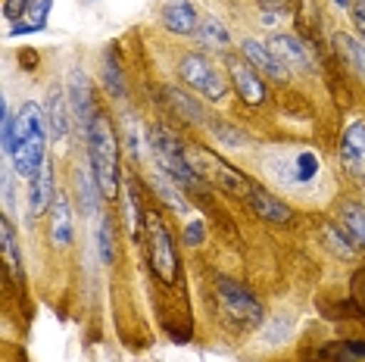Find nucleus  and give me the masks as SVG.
I'll return each mask as SVG.
<instances>
[{
    "mask_svg": "<svg viewBox=\"0 0 365 362\" xmlns=\"http://www.w3.org/2000/svg\"><path fill=\"white\" fill-rule=\"evenodd\" d=\"M44 147H47V119L38 103H26L16 116V135L10 144L13 166L22 178H35L44 166Z\"/></svg>",
    "mask_w": 365,
    "mask_h": 362,
    "instance_id": "1",
    "label": "nucleus"
},
{
    "mask_svg": "<svg viewBox=\"0 0 365 362\" xmlns=\"http://www.w3.org/2000/svg\"><path fill=\"white\" fill-rule=\"evenodd\" d=\"M88 153H91V172L103 197L119 194V156H115V135L106 119V113H97L94 122L88 125Z\"/></svg>",
    "mask_w": 365,
    "mask_h": 362,
    "instance_id": "2",
    "label": "nucleus"
},
{
    "mask_svg": "<svg viewBox=\"0 0 365 362\" xmlns=\"http://www.w3.org/2000/svg\"><path fill=\"white\" fill-rule=\"evenodd\" d=\"M147 144H150V153L156 160V166L163 169L165 178H172L178 187H185V191H203V181L194 175V169L187 166V156H185V147L175 135H172L169 128L163 125H153L147 131Z\"/></svg>",
    "mask_w": 365,
    "mask_h": 362,
    "instance_id": "3",
    "label": "nucleus"
},
{
    "mask_svg": "<svg viewBox=\"0 0 365 362\" xmlns=\"http://www.w3.org/2000/svg\"><path fill=\"white\" fill-rule=\"evenodd\" d=\"M185 156H187V166L194 169V175L200 178L203 185L222 187V191L237 194V197H247V194H250L253 178H247L244 172H237L235 166H228L222 156L210 153L206 147H185Z\"/></svg>",
    "mask_w": 365,
    "mask_h": 362,
    "instance_id": "4",
    "label": "nucleus"
},
{
    "mask_svg": "<svg viewBox=\"0 0 365 362\" xmlns=\"http://www.w3.org/2000/svg\"><path fill=\"white\" fill-rule=\"evenodd\" d=\"M215 297H219V312L235 331H253L262 322V306L247 287H240L231 278H219L215 284Z\"/></svg>",
    "mask_w": 365,
    "mask_h": 362,
    "instance_id": "5",
    "label": "nucleus"
},
{
    "mask_svg": "<svg viewBox=\"0 0 365 362\" xmlns=\"http://www.w3.org/2000/svg\"><path fill=\"white\" fill-rule=\"evenodd\" d=\"M144 228H147V257H150V269L156 278L165 284L178 281V257L175 244H172L169 228L163 225V219L156 212H144Z\"/></svg>",
    "mask_w": 365,
    "mask_h": 362,
    "instance_id": "6",
    "label": "nucleus"
},
{
    "mask_svg": "<svg viewBox=\"0 0 365 362\" xmlns=\"http://www.w3.org/2000/svg\"><path fill=\"white\" fill-rule=\"evenodd\" d=\"M178 72H181V81H185L187 88L200 90L206 100H222V97L228 94V81L222 78L219 72H215V66L206 60V56H200V53L181 56Z\"/></svg>",
    "mask_w": 365,
    "mask_h": 362,
    "instance_id": "7",
    "label": "nucleus"
},
{
    "mask_svg": "<svg viewBox=\"0 0 365 362\" xmlns=\"http://www.w3.org/2000/svg\"><path fill=\"white\" fill-rule=\"evenodd\" d=\"M340 166L353 178L365 181V122L356 119L340 135Z\"/></svg>",
    "mask_w": 365,
    "mask_h": 362,
    "instance_id": "8",
    "label": "nucleus"
},
{
    "mask_svg": "<svg viewBox=\"0 0 365 362\" xmlns=\"http://www.w3.org/2000/svg\"><path fill=\"white\" fill-rule=\"evenodd\" d=\"M228 72H231V81H235L240 100H244L247 106H259L262 97H265V85L259 81V72H256L250 63H244V60H231Z\"/></svg>",
    "mask_w": 365,
    "mask_h": 362,
    "instance_id": "9",
    "label": "nucleus"
},
{
    "mask_svg": "<svg viewBox=\"0 0 365 362\" xmlns=\"http://www.w3.org/2000/svg\"><path fill=\"white\" fill-rule=\"evenodd\" d=\"M69 106H72V116L78 119L81 128H88L97 116L94 94H91V81H88L85 72H78V69L69 76Z\"/></svg>",
    "mask_w": 365,
    "mask_h": 362,
    "instance_id": "10",
    "label": "nucleus"
},
{
    "mask_svg": "<svg viewBox=\"0 0 365 362\" xmlns=\"http://www.w3.org/2000/svg\"><path fill=\"white\" fill-rule=\"evenodd\" d=\"M244 56H247V63L253 66L256 72H262V76H269V78H275V81H287V66L278 60L275 53H272V47L269 44H262V41H244Z\"/></svg>",
    "mask_w": 365,
    "mask_h": 362,
    "instance_id": "11",
    "label": "nucleus"
},
{
    "mask_svg": "<svg viewBox=\"0 0 365 362\" xmlns=\"http://www.w3.org/2000/svg\"><path fill=\"white\" fill-rule=\"evenodd\" d=\"M69 116H72V106L66 100L63 88H51L47 103H44V119H47V131H51L56 141H63L66 131H69Z\"/></svg>",
    "mask_w": 365,
    "mask_h": 362,
    "instance_id": "12",
    "label": "nucleus"
},
{
    "mask_svg": "<svg viewBox=\"0 0 365 362\" xmlns=\"http://www.w3.org/2000/svg\"><path fill=\"white\" fill-rule=\"evenodd\" d=\"M247 197H250V207H253V212H256L259 219L275 222V225H281V222H290V210L278 200L275 194L265 191L262 185H256V181H253V185H250V194H247Z\"/></svg>",
    "mask_w": 365,
    "mask_h": 362,
    "instance_id": "13",
    "label": "nucleus"
},
{
    "mask_svg": "<svg viewBox=\"0 0 365 362\" xmlns=\"http://www.w3.org/2000/svg\"><path fill=\"white\" fill-rule=\"evenodd\" d=\"M163 26L175 35H197L200 29V19H197V10L185 0H175V4L163 6Z\"/></svg>",
    "mask_w": 365,
    "mask_h": 362,
    "instance_id": "14",
    "label": "nucleus"
},
{
    "mask_svg": "<svg viewBox=\"0 0 365 362\" xmlns=\"http://www.w3.org/2000/svg\"><path fill=\"white\" fill-rule=\"evenodd\" d=\"M272 53L278 56L281 63H290V66H297V69H312V53L306 51V44L300 38H294V35H275L272 38Z\"/></svg>",
    "mask_w": 365,
    "mask_h": 362,
    "instance_id": "15",
    "label": "nucleus"
},
{
    "mask_svg": "<svg viewBox=\"0 0 365 362\" xmlns=\"http://www.w3.org/2000/svg\"><path fill=\"white\" fill-rule=\"evenodd\" d=\"M53 166H51V160L41 166V172L35 178H31V197H29V210H31V216H41V212H47L53 207Z\"/></svg>",
    "mask_w": 365,
    "mask_h": 362,
    "instance_id": "16",
    "label": "nucleus"
},
{
    "mask_svg": "<svg viewBox=\"0 0 365 362\" xmlns=\"http://www.w3.org/2000/svg\"><path fill=\"white\" fill-rule=\"evenodd\" d=\"M72 207H69V197L60 194L51 207V237L56 247H69L72 244Z\"/></svg>",
    "mask_w": 365,
    "mask_h": 362,
    "instance_id": "17",
    "label": "nucleus"
},
{
    "mask_svg": "<svg viewBox=\"0 0 365 362\" xmlns=\"http://www.w3.org/2000/svg\"><path fill=\"white\" fill-rule=\"evenodd\" d=\"M51 6H53V0H31L26 16H22L19 22H13V35H31V31H41L47 26Z\"/></svg>",
    "mask_w": 365,
    "mask_h": 362,
    "instance_id": "18",
    "label": "nucleus"
},
{
    "mask_svg": "<svg viewBox=\"0 0 365 362\" xmlns=\"http://www.w3.org/2000/svg\"><path fill=\"white\" fill-rule=\"evenodd\" d=\"M0 247H4V262L10 266V272L22 281V259H19V247H16V234L10 219H0Z\"/></svg>",
    "mask_w": 365,
    "mask_h": 362,
    "instance_id": "19",
    "label": "nucleus"
},
{
    "mask_svg": "<svg viewBox=\"0 0 365 362\" xmlns=\"http://www.w3.org/2000/svg\"><path fill=\"white\" fill-rule=\"evenodd\" d=\"M340 219H344L346 234L353 237V244H359L365 250V207H353V203H344L340 210Z\"/></svg>",
    "mask_w": 365,
    "mask_h": 362,
    "instance_id": "20",
    "label": "nucleus"
},
{
    "mask_svg": "<svg viewBox=\"0 0 365 362\" xmlns=\"http://www.w3.org/2000/svg\"><path fill=\"white\" fill-rule=\"evenodd\" d=\"M103 85L113 97H125V81H122V69H119V60H115V51H110L103 60Z\"/></svg>",
    "mask_w": 365,
    "mask_h": 362,
    "instance_id": "21",
    "label": "nucleus"
},
{
    "mask_svg": "<svg viewBox=\"0 0 365 362\" xmlns=\"http://www.w3.org/2000/svg\"><path fill=\"white\" fill-rule=\"evenodd\" d=\"M153 187L156 191H160V197L165 203H169V207H175L178 212H185L187 210V203H185V197H181V191H178V185L172 178H165V175H156L153 178Z\"/></svg>",
    "mask_w": 365,
    "mask_h": 362,
    "instance_id": "22",
    "label": "nucleus"
},
{
    "mask_svg": "<svg viewBox=\"0 0 365 362\" xmlns=\"http://www.w3.org/2000/svg\"><path fill=\"white\" fill-rule=\"evenodd\" d=\"M197 38L206 41V44H212V47H225L228 44V31H225V26H222L219 19H203L200 29H197Z\"/></svg>",
    "mask_w": 365,
    "mask_h": 362,
    "instance_id": "23",
    "label": "nucleus"
},
{
    "mask_svg": "<svg viewBox=\"0 0 365 362\" xmlns=\"http://www.w3.org/2000/svg\"><path fill=\"white\" fill-rule=\"evenodd\" d=\"M97 244H101V259L103 262H113L115 250H113V222L103 219L101 222V232H97Z\"/></svg>",
    "mask_w": 365,
    "mask_h": 362,
    "instance_id": "24",
    "label": "nucleus"
},
{
    "mask_svg": "<svg viewBox=\"0 0 365 362\" xmlns=\"http://www.w3.org/2000/svg\"><path fill=\"white\" fill-rule=\"evenodd\" d=\"M165 97H169L172 103H178V113H185L190 122H200V119H203V113L194 106V100H187V97L181 94V90H172V88H169V90H165Z\"/></svg>",
    "mask_w": 365,
    "mask_h": 362,
    "instance_id": "25",
    "label": "nucleus"
},
{
    "mask_svg": "<svg viewBox=\"0 0 365 362\" xmlns=\"http://www.w3.org/2000/svg\"><path fill=\"white\" fill-rule=\"evenodd\" d=\"M315 172H319V160H315V153H300L297 156V181H312Z\"/></svg>",
    "mask_w": 365,
    "mask_h": 362,
    "instance_id": "26",
    "label": "nucleus"
},
{
    "mask_svg": "<svg viewBox=\"0 0 365 362\" xmlns=\"http://www.w3.org/2000/svg\"><path fill=\"white\" fill-rule=\"evenodd\" d=\"M29 6H31V0H4V19L19 22Z\"/></svg>",
    "mask_w": 365,
    "mask_h": 362,
    "instance_id": "27",
    "label": "nucleus"
},
{
    "mask_svg": "<svg viewBox=\"0 0 365 362\" xmlns=\"http://www.w3.org/2000/svg\"><path fill=\"white\" fill-rule=\"evenodd\" d=\"M353 300L359 306H365V269L356 272V278H353Z\"/></svg>",
    "mask_w": 365,
    "mask_h": 362,
    "instance_id": "28",
    "label": "nucleus"
},
{
    "mask_svg": "<svg viewBox=\"0 0 365 362\" xmlns=\"http://www.w3.org/2000/svg\"><path fill=\"white\" fill-rule=\"evenodd\" d=\"M185 241H187L190 247L203 241V222H190V225H187V234H185Z\"/></svg>",
    "mask_w": 365,
    "mask_h": 362,
    "instance_id": "29",
    "label": "nucleus"
},
{
    "mask_svg": "<svg viewBox=\"0 0 365 362\" xmlns=\"http://www.w3.org/2000/svg\"><path fill=\"white\" fill-rule=\"evenodd\" d=\"M353 19H356V29L365 35V0H353Z\"/></svg>",
    "mask_w": 365,
    "mask_h": 362,
    "instance_id": "30",
    "label": "nucleus"
},
{
    "mask_svg": "<svg viewBox=\"0 0 365 362\" xmlns=\"http://www.w3.org/2000/svg\"><path fill=\"white\" fill-rule=\"evenodd\" d=\"M265 6H275V10H284V13H290L297 6V0H262Z\"/></svg>",
    "mask_w": 365,
    "mask_h": 362,
    "instance_id": "31",
    "label": "nucleus"
},
{
    "mask_svg": "<svg viewBox=\"0 0 365 362\" xmlns=\"http://www.w3.org/2000/svg\"><path fill=\"white\" fill-rule=\"evenodd\" d=\"M353 4V0H337V6H350Z\"/></svg>",
    "mask_w": 365,
    "mask_h": 362,
    "instance_id": "32",
    "label": "nucleus"
}]
</instances>
